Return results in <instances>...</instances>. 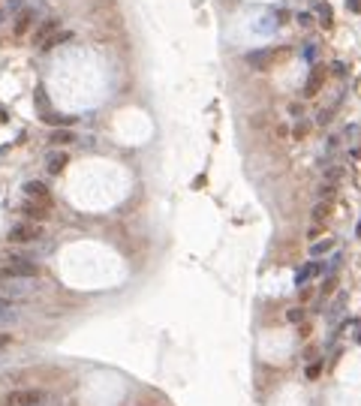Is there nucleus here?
<instances>
[{"instance_id": "obj_24", "label": "nucleus", "mask_w": 361, "mask_h": 406, "mask_svg": "<svg viewBox=\"0 0 361 406\" xmlns=\"http://www.w3.org/2000/svg\"><path fill=\"white\" fill-rule=\"evenodd\" d=\"M334 286H337V277H334V274H328V280H325V286H322V298H319V301H325V298H328V295L334 292Z\"/></svg>"}, {"instance_id": "obj_28", "label": "nucleus", "mask_w": 361, "mask_h": 406, "mask_svg": "<svg viewBox=\"0 0 361 406\" xmlns=\"http://www.w3.org/2000/svg\"><path fill=\"white\" fill-rule=\"evenodd\" d=\"M346 9L352 15H361V0H346Z\"/></svg>"}, {"instance_id": "obj_15", "label": "nucleus", "mask_w": 361, "mask_h": 406, "mask_svg": "<svg viewBox=\"0 0 361 406\" xmlns=\"http://www.w3.org/2000/svg\"><path fill=\"white\" fill-rule=\"evenodd\" d=\"M340 102H343V96H340V99H334V105H331V108H322V112L316 115V124H319V127H328V124L334 121V115H337Z\"/></svg>"}, {"instance_id": "obj_2", "label": "nucleus", "mask_w": 361, "mask_h": 406, "mask_svg": "<svg viewBox=\"0 0 361 406\" xmlns=\"http://www.w3.org/2000/svg\"><path fill=\"white\" fill-rule=\"evenodd\" d=\"M9 244H36L43 238V226L40 223H30V220H21V223L9 226Z\"/></svg>"}, {"instance_id": "obj_13", "label": "nucleus", "mask_w": 361, "mask_h": 406, "mask_svg": "<svg viewBox=\"0 0 361 406\" xmlns=\"http://www.w3.org/2000/svg\"><path fill=\"white\" fill-rule=\"evenodd\" d=\"M310 217H313V223H316V226H322L325 220L331 217V202H316V205H313V214H310Z\"/></svg>"}, {"instance_id": "obj_9", "label": "nucleus", "mask_w": 361, "mask_h": 406, "mask_svg": "<svg viewBox=\"0 0 361 406\" xmlns=\"http://www.w3.org/2000/svg\"><path fill=\"white\" fill-rule=\"evenodd\" d=\"M54 33H57V18H45V21H40V27L33 30V43H36V45H43V43L51 40Z\"/></svg>"}, {"instance_id": "obj_3", "label": "nucleus", "mask_w": 361, "mask_h": 406, "mask_svg": "<svg viewBox=\"0 0 361 406\" xmlns=\"http://www.w3.org/2000/svg\"><path fill=\"white\" fill-rule=\"evenodd\" d=\"M45 400L43 388H12L3 397V406H40Z\"/></svg>"}, {"instance_id": "obj_6", "label": "nucleus", "mask_w": 361, "mask_h": 406, "mask_svg": "<svg viewBox=\"0 0 361 406\" xmlns=\"http://www.w3.org/2000/svg\"><path fill=\"white\" fill-rule=\"evenodd\" d=\"M319 274H325V265H319V262H304V265L295 271V286H298V289H301V286H310V280L319 277Z\"/></svg>"}, {"instance_id": "obj_19", "label": "nucleus", "mask_w": 361, "mask_h": 406, "mask_svg": "<svg viewBox=\"0 0 361 406\" xmlns=\"http://www.w3.org/2000/svg\"><path fill=\"white\" fill-rule=\"evenodd\" d=\"M304 316H307L304 307H289V310H286V322H292V325H301Z\"/></svg>"}, {"instance_id": "obj_27", "label": "nucleus", "mask_w": 361, "mask_h": 406, "mask_svg": "<svg viewBox=\"0 0 361 406\" xmlns=\"http://www.w3.org/2000/svg\"><path fill=\"white\" fill-rule=\"evenodd\" d=\"M295 21H298L301 27H310V24H313V15H310V12H298V18H295Z\"/></svg>"}, {"instance_id": "obj_8", "label": "nucleus", "mask_w": 361, "mask_h": 406, "mask_svg": "<svg viewBox=\"0 0 361 406\" xmlns=\"http://www.w3.org/2000/svg\"><path fill=\"white\" fill-rule=\"evenodd\" d=\"M27 220H30V223H36V220H40V223H43V220L48 217V205H43V202H33V199H27L21 208H18Z\"/></svg>"}, {"instance_id": "obj_31", "label": "nucleus", "mask_w": 361, "mask_h": 406, "mask_svg": "<svg viewBox=\"0 0 361 406\" xmlns=\"http://www.w3.org/2000/svg\"><path fill=\"white\" fill-rule=\"evenodd\" d=\"M6 346H12V334H3V331H0V349H6Z\"/></svg>"}, {"instance_id": "obj_5", "label": "nucleus", "mask_w": 361, "mask_h": 406, "mask_svg": "<svg viewBox=\"0 0 361 406\" xmlns=\"http://www.w3.org/2000/svg\"><path fill=\"white\" fill-rule=\"evenodd\" d=\"M33 24H36V6H21L18 12H12V36L15 40L27 36Z\"/></svg>"}, {"instance_id": "obj_33", "label": "nucleus", "mask_w": 361, "mask_h": 406, "mask_svg": "<svg viewBox=\"0 0 361 406\" xmlns=\"http://www.w3.org/2000/svg\"><path fill=\"white\" fill-rule=\"evenodd\" d=\"M355 232H358V235H361V220H358V229H355Z\"/></svg>"}, {"instance_id": "obj_10", "label": "nucleus", "mask_w": 361, "mask_h": 406, "mask_svg": "<svg viewBox=\"0 0 361 406\" xmlns=\"http://www.w3.org/2000/svg\"><path fill=\"white\" fill-rule=\"evenodd\" d=\"M322 82H325V69H322V66H313L310 79H307V85H304V99H313V96L319 93Z\"/></svg>"}, {"instance_id": "obj_23", "label": "nucleus", "mask_w": 361, "mask_h": 406, "mask_svg": "<svg viewBox=\"0 0 361 406\" xmlns=\"http://www.w3.org/2000/svg\"><path fill=\"white\" fill-rule=\"evenodd\" d=\"M331 76H337V79H346V76H349V66H346L343 60H334V63H331Z\"/></svg>"}, {"instance_id": "obj_21", "label": "nucleus", "mask_w": 361, "mask_h": 406, "mask_svg": "<svg viewBox=\"0 0 361 406\" xmlns=\"http://www.w3.org/2000/svg\"><path fill=\"white\" fill-rule=\"evenodd\" d=\"M316 54H319V45H316V43H307V45L301 48V57H304L307 63H316Z\"/></svg>"}, {"instance_id": "obj_25", "label": "nucleus", "mask_w": 361, "mask_h": 406, "mask_svg": "<svg viewBox=\"0 0 361 406\" xmlns=\"http://www.w3.org/2000/svg\"><path fill=\"white\" fill-rule=\"evenodd\" d=\"M340 175H343V169H340V166H331L328 172H325V183H337Z\"/></svg>"}, {"instance_id": "obj_1", "label": "nucleus", "mask_w": 361, "mask_h": 406, "mask_svg": "<svg viewBox=\"0 0 361 406\" xmlns=\"http://www.w3.org/2000/svg\"><path fill=\"white\" fill-rule=\"evenodd\" d=\"M40 274H43V268L36 262H30V259H24V256H12V259L0 268V277L3 280H36Z\"/></svg>"}, {"instance_id": "obj_26", "label": "nucleus", "mask_w": 361, "mask_h": 406, "mask_svg": "<svg viewBox=\"0 0 361 406\" xmlns=\"http://www.w3.org/2000/svg\"><path fill=\"white\" fill-rule=\"evenodd\" d=\"M343 304H346V292H340V295H337V301H334V304H331V310H328V316H331V319H334V316H337V313H340V310H343Z\"/></svg>"}, {"instance_id": "obj_29", "label": "nucleus", "mask_w": 361, "mask_h": 406, "mask_svg": "<svg viewBox=\"0 0 361 406\" xmlns=\"http://www.w3.org/2000/svg\"><path fill=\"white\" fill-rule=\"evenodd\" d=\"M298 298H301V301H310V298H313V289H310V286H301V289H298Z\"/></svg>"}, {"instance_id": "obj_11", "label": "nucleus", "mask_w": 361, "mask_h": 406, "mask_svg": "<svg viewBox=\"0 0 361 406\" xmlns=\"http://www.w3.org/2000/svg\"><path fill=\"white\" fill-rule=\"evenodd\" d=\"M66 163H69V157L63 151H51L48 160H45V169H48V175H60L66 169Z\"/></svg>"}, {"instance_id": "obj_7", "label": "nucleus", "mask_w": 361, "mask_h": 406, "mask_svg": "<svg viewBox=\"0 0 361 406\" xmlns=\"http://www.w3.org/2000/svg\"><path fill=\"white\" fill-rule=\"evenodd\" d=\"M24 196L33 199V202H43V205H51V193L43 180H27L24 183Z\"/></svg>"}, {"instance_id": "obj_4", "label": "nucleus", "mask_w": 361, "mask_h": 406, "mask_svg": "<svg viewBox=\"0 0 361 406\" xmlns=\"http://www.w3.org/2000/svg\"><path fill=\"white\" fill-rule=\"evenodd\" d=\"M286 51H289V48H256V51H247L244 60H247L253 69H259V72H262V69H268L274 60H283Z\"/></svg>"}, {"instance_id": "obj_32", "label": "nucleus", "mask_w": 361, "mask_h": 406, "mask_svg": "<svg viewBox=\"0 0 361 406\" xmlns=\"http://www.w3.org/2000/svg\"><path fill=\"white\" fill-rule=\"evenodd\" d=\"M355 340H358V343H361V325H358V331H355Z\"/></svg>"}, {"instance_id": "obj_16", "label": "nucleus", "mask_w": 361, "mask_h": 406, "mask_svg": "<svg viewBox=\"0 0 361 406\" xmlns=\"http://www.w3.org/2000/svg\"><path fill=\"white\" fill-rule=\"evenodd\" d=\"M48 141L57 147V144H72V141H76V133H72V130H54L51 135H48Z\"/></svg>"}, {"instance_id": "obj_14", "label": "nucleus", "mask_w": 361, "mask_h": 406, "mask_svg": "<svg viewBox=\"0 0 361 406\" xmlns=\"http://www.w3.org/2000/svg\"><path fill=\"white\" fill-rule=\"evenodd\" d=\"M18 319V307L9 298H0V322H15Z\"/></svg>"}, {"instance_id": "obj_12", "label": "nucleus", "mask_w": 361, "mask_h": 406, "mask_svg": "<svg viewBox=\"0 0 361 406\" xmlns=\"http://www.w3.org/2000/svg\"><path fill=\"white\" fill-rule=\"evenodd\" d=\"M334 247H337V241H334V238H322V241H313V244H310V256H328Z\"/></svg>"}, {"instance_id": "obj_18", "label": "nucleus", "mask_w": 361, "mask_h": 406, "mask_svg": "<svg viewBox=\"0 0 361 406\" xmlns=\"http://www.w3.org/2000/svg\"><path fill=\"white\" fill-rule=\"evenodd\" d=\"M322 367H325L322 361H313V364H307V367H304V379H307V382H316V379L322 376Z\"/></svg>"}, {"instance_id": "obj_20", "label": "nucleus", "mask_w": 361, "mask_h": 406, "mask_svg": "<svg viewBox=\"0 0 361 406\" xmlns=\"http://www.w3.org/2000/svg\"><path fill=\"white\" fill-rule=\"evenodd\" d=\"M334 193H337V183H322L319 187V202H331Z\"/></svg>"}, {"instance_id": "obj_17", "label": "nucleus", "mask_w": 361, "mask_h": 406, "mask_svg": "<svg viewBox=\"0 0 361 406\" xmlns=\"http://www.w3.org/2000/svg\"><path fill=\"white\" fill-rule=\"evenodd\" d=\"M313 12L322 18V24H325V27H334V12H331V6H328V3H313Z\"/></svg>"}, {"instance_id": "obj_30", "label": "nucleus", "mask_w": 361, "mask_h": 406, "mask_svg": "<svg viewBox=\"0 0 361 406\" xmlns=\"http://www.w3.org/2000/svg\"><path fill=\"white\" fill-rule=\"evenodd\" d=\"M21 6H24V0H6V9L9 12H18Z\"/></svg>"}, {"instance_id": "obj_22", "label": "nucleus", "mask_w": 361, "mask_h": 406, "mask_svg": "<svg viewBox=\"0 0 361 406\" xmlns=\"http://www.w3.org/2000/svg\"><path fill=\"white\" fill-rule=\"evenodd\" d=\"M307 133H310V121H295V127H292V135L295 138H307Z\"/></svg>"}]
</instances>
